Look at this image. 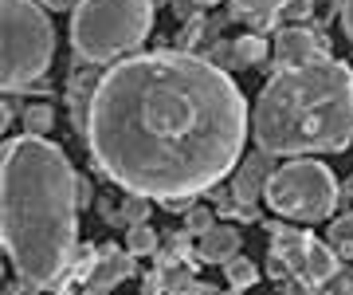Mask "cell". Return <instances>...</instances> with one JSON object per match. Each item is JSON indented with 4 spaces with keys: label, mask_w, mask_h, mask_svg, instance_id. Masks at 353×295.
<instances>
[{
    "label": "cell",
    "mask_w": 353,
    "mask_h": 295,
    "mask_svg": "<svg viewBox=\"0 0 353 295\" xmlns=\"http://www.w3.org/2000/svg\"><path fill=\"white\" fill-rule=\"evenodd\" d=\"M150 205H153V197L126 193V201H122V220H126V229H134V225H145V217H150Z\"/></svg>",
    "instance_id": "ac0fdd59"
},
{
    "label": "cell",
    "mask_w": 353,
    "mask_h": 295,
    "mask_svg": "<svg viewBox=\"0 0 353 295\" xmlns=\"http://www.w3.org/2000/svg\"><path fill=\"white\" fill-rule=\"evenodd\" d=\"M196 8H212V4H220V0H192Z\"/></svg>",
    "instance_id": "d6a6232c"
},
{
    "label": "cell",
    "mask_w": 353,
    "mask_h": 295,
    "mask_svg": "<svg viewBox=\"0 0 353 295\" xmlns=\"http://www.w3.org/2000/svg\"><path fill=\"white\" fill-rule=\"evenodd\" d=\"M83 295H106V292H99V287H87V292H83Z\"/></svg>",
    "instance_id": "d590c367"
},
{
    "label": "cell",
    "mask_w": 353,
    "mask_h": 295,
    "mask_svg": "<svg viewBox=\"0 0 353 295\" xmlns=\"http://www.w3.org/2000/svg\"><path fill=\"white\" fill-rule=\"evenodd\" d=\"M165 295H196L192 287H181V292H165Z\"/></svg>",
    "instance_id": "836d02e7"
},
{
    "label": "cell",
    "mask_w": 353,
    "mask_h": 295,
    "mask_svg": "<svg viewBox=\"0 0 353 295\" xmlns=\"http://www.w3.org/2000/svg\"><path fill=\"white\" fill-rule=\"evenodd\" d=\"M161 292H169V283H165L161 268H153L150 276H145V283H141V295H161Z\"/></svg>",
    "instance_id": "cb8c5ba5"
},
{
    "label": "cell",
    "mask_w": 353,
    "mask_h": 295,
    "mask_svg": "<svg viewBox=\"0 0 353 295\" xmlns=\"http://www.w3.org/2000/svg\"><path fill=\"white\" fill-rule=\"evenodd\" d=\"M165 283H169V292H181V287H192V272H196V264H165Z\"/></svg>",
    "instance_id": "ffe728a7"
},
{
    "label": "cell",
    "mask_w": 353,
    "mask_h": 295,
    "mask_svg": "<svg viewBox=\"0 0 353 295\" xmlns=\"http://www.w3.org/2000/svg\"><path fill=\"white\" fill-rule=\"evenodd\" d=\"M310 295H353V276H334L322 287H310Z\"/></svg>",
    "instance_id": "7402d4cb"
},
{
    "label": "cell",
    "mask_w": 353,
    "mask_h": 295,
    "mask_svg": "<svg viewBox=\"0 0 353 295\" xmlns=\"http://www.w3.org/2000/svg\"><path fill=\"white\" fill-rule=\"evenodd\" d=\"M224 276H228V283L240 287V292H248V287L259 283V268H255V260H248V256H232L224 264Z\"/></svg>",
    "instance_id": "2e32d148"
},
{
    "label": "cell",
    "mask_w": 353,
    "mask_h": 295,
    "mask_svg": "<svg viewBox=\"0 0 353 295\" xmlns=\"http://www.w3.org/2000/svg\"><path fill=\"white\" fill-rule=\"evenodd\" d=\"M192 8H196L192 0H173V12L181 16V20H189V16H192Z\"/></svg>",
    "instance_id": "f546056e"
},
{
    "label": "cell",
    "mask_w": 353,
    "mask_h": 295,
    "mask_svg": "<svg viewBox=\"0 0 353 295\" xmlns=\"http://www.w3.org/2000/svg\"><path fill=\"white\" fill-rule=\"evenodd\" d=\"M271 173H275V162H271V154H252L243 158L240 169H236V178H232V201H243V205H255L259 197L267 193V181H271Z\"/></svg>",
    "instance_id": "52a82bcc"
},
{
    "label": "cell",
    "mask_w": 353,
    "mask_h": 295,
    "mask_svg": "<svg viewBox=\"0 0 353 295\" xmlns=\"http://www.w3.org/2000/svg\"><path fill=\"white\" fill-rule=\"evenodd\" d=\"M338 181L330 173V166L314 162V158H294L287 166H275L271 181H267L263 201L275 209L279 217L299 220V225H314L326 220L338 209Z\"/></svg>",
    "instance_id": "8992f818"
},
{
    "label": "cell",
    "mask_w": 353,
    "mask_h": 295,
    "mask_svg": "<svg viewBox=\"0 0 353 295\" xmlns=\"http://www.w3.org/2000/svg\"><path fill=\"white\" fill-rule=\"evenodd\" d=\"M240 229H232V225H212V229L201 236V260L204 264H228L232 256H240Z\"/></svg>",
    "instance_id": "8fae6325"
},
{
    "label": "cell",
    "mask_w": 353,
    "mask_h": 295,
    "mask_svg": "<svg viewBox=\"0 0 353 295\" xmlns=\"http://www.w3.org/2000/svg\"><path fill=\"white\" fill-rule=\"evenodd\" d=\"M326 244L338 252V256L353 260V209H345L341 217L330 220V232H326Z\"/></svg>",
    "instance_id": "4fadbf2b"
},
{
    "label": "cell",
    "mask_w": 353,
    "mask_h": 295,
    "mask_svg": "<svg viewBox=\"0 0 353 295\" xmlns=\"http://www.w3.org/2000/svg\"><path fill=\"white\" fill-rule=\"evenodd\" d=\"M0 28H4V64L0 83L4 91H28L36 79L48 75L55 55V28L39 0H0Z\"/></svg>",
    "instance_id": "5b68a950"
},
{
    "label": "cell",
    "mask_w": 353,
    "mask_h": 295,
    "mask_svg": "<svg viewBox=\"0 0 353 295\" xmlns=\"http://www.w3.org/2000/svg\"><path fill=\"white\" fill-rule=\"evenodd\" d=\"M341 28H345V36L353 39V0H341Z\"/></svg>",
    "instance_id": "83f0119b"
},
{
    "label": "cell",
    "mask_w": 353,
    "mask_h": 295,
    "mask_svg": "<svg viewBox=\"0 0 353 295\" xmlns=\"http://www.w3.org/2000/svg\"><path fill=\"white\" fill-rule=\"evenodd\" d=\"M318 52H326V39L314 36L310 28L303 24H294V28H283L275 39V55H279V64H287V67H303V64H314Z\"/></svg>",
    "instance_id": "ba28073f"
},
{
    "label": "cell",
    "mask_w": 353,
    "mask_h": 295,
    "mask_svg": "<svg viewBox=\"0 0 353 295\" xmlns=\"http://www.w3.org/2000/svg\"><path fill=\"white\" fill-rule=\"evenodd\" d=\"M232 52H236V67H259L271 48H267V39L259 32H248V36H240L232 44Z\"/></svg>",
    "instance_id": "5bb4252c"
},
{
    "label": "cell",
    "mask_w": 353,
    "mask_h": 295,
    "mask_svg": "<svg viewBox=\"0 0 353 295\" xmlns=\"http://www.w3.org/2000/svg\"><path fill=\"white\" fill-rule=\"evenodd\" d=\"M102 71H79L67 83V106H71V122L79 134H87V118H90V103H94V91H99Z\"/></svg>",
    "instance_id": "30bf717a"
},
{
    "label": "cell",
    "mask_w": 353,
    "mask_h": 295,
    "mask_svg": "<svg viewBox=\"0 0 353 295\" xmlns=\"http://www.w3.org/2000/svg\"><path fill=\"white\" fill-rule=\"evenodd\" d=\"M0 240L20 280L59 287L79 248V173L55 142L16 134L0 166Z\"/></svg>",
    "instance_id": "7a4b0ae2"
},
{
    "label": "cell",
    "mask_w": 353,
    "mask_h": 295,
    "mask_svg": "<svg viewBox=\"0 0 353 295\" xmlns=\"http://www.w3.org/2000/svg\"><path fill=\"white\" fill-rule=\"evenodd\" d=\"M220 295H243L240 287H228V292H220Z\"/></svg>",
    "instance_id": "e575fe53"
},
{
    "label": "cell",
    "mask_w": 353,
    "mask_h": 295,
    "mask_svg": "<svg viewBox=\"0 0 353 295\" xmlns=\"http://www.w3.org/2000/svg\"><path fill=\"white\" fill-rule=\"evenodd\" d=\"M252 134L271 158L345 150L353 142V71L338 59L283 67L255 99Z\"/></svg>",
    "instance_id": "3957f363"
},
{
    "label": "cell",
    "mask_w": 353,
    "mask_h": 295,
    "mask_svg": "<svg viewBox=\"0 0 353 295\" xmlns=\"http://www.w3.org/2000/svg\"><path fill=\"white\" fill-rule=\"evenodd\" d=\"M338 276V252L330 248V244H310L306 248V260H303V272L294 276V280H303L306 287H322Z\"/></svg>",
    "instance_id": "7c38bea8"
},
{
    "label": "cell",
    "mask_w": 353,
    "mask_h": 295,
    "mask_svg": "<svg viewBox=\"0 0 353 295\" xmlns=\"http://www.w3.org/2000/svg\"><path fill=\"white\" fill-rule=\"evenodd\" d=\"M126 248L134 256H153L161 248V240H157V232L150 225H134V229H126Z\"/></svg>",
    "instance_id": "e0dca14e"
},
{
    "label": "cell",
    "mask_w": 353,
    "mask_h": 295,
    "mask_svg": "<svg viewBox=\"0 0 353 295\" xmlns=\"http://www.w3.org/2000/svg\"><path fill=\"white\" fill-rule=\"evenodd\" d=\"M153 4H161V0H153Z\"/></svg>",
    "instance_id": "8d00e7d4"
},
{
    "label": "cell",
    "mask_w": 353,
    "mask_h": 295,
    "mask_svg": "<svg viewBox=\"0 0 353 295\" xmlns=\"http://www.w3.org/2000/svg\"><path fill=\"white\" fill-rule=\"evenodd\" d=\"M130 276H134V252L130 248H118V244H102V256H99V264H94L87 283L99 287V292H110V287H118Z\"/></svg>",
    "instance_id": "9c48e42d"
},
{
    "label": "cell",
    "mask_w": 353,
    "mask_h": 295,
    "mask_svg": "<svg viewBox=\"0 0 353 295\" xmlns=\"http://www.w3.org/2000/svg\"><path fill=\"white\" fill-rule=\"evenodd\" d=\"M20 126H24V134H48L51 126H55V111H51V103H28L24 111H20Z\"/></svg>",
    "instance_id": "9a60e30c"
},
{
    "label": "cell",
    "mask_w": 353,
    "mask_h": 295,
    "mask_svg": "<svg viewBox=\"0 0 353 295\" xmlns=\"http://www.w3.org/2000/svg\"><path fill=\"white\" fill-rule=\"evenodd\" d=\"M208 64H216V67H236V52H232V44H216L212 52H208Z\"/></svg>",
    "instance_id": "603a6c76"
},
{
    "label": "cell",
    "mask_w": 353,
    "mask_h": 295,
    "mask_svg": "<svg viewBox=\"0 0 353 295\" xmlns=\"http://www.w3.org/2000/svg\"><path fill=\"white\" fill-rule=\"evenodd\" d=\"M36 292H39L36 283H28V280L16 276V283H8V292H4V295H36Z\"/></svg>",
    "instance_id": "4316f807"
},
{
    "label": "cell",
    "mask_w": 353,
    "mask_h": 295,
    "mask_svg": "<svg viewBox=\"0 0 353 295\" xmlns=\"http://www.w3.org/2000/svg\"><path fill=\"white\" fill-rule=\"evenodd\" d=\"M39 4H43V8H51V12H75L83 0H39Z\"/></svg>",
    "instance_id": "d4e9b609"
},
{
    "label": "cell",
    "mask_w": 353,
    "mask_h": 295,
    "mask_svg": "<svg viewBox=\"0 0 353 295\" xmlns=\"http://www.w3.org/2000/svg\"><path fill=\"white\" fill-rule=\"evenodd\" d=\"M314 12V0H279L275 8V20H283V24H299V20H306V16Z\"/></svg>",
    "instance_id": "d6986e66"
},
{
    "label": "cell",
    "mask_w": 353,
    "mask_h": 295,
    "mask_svg": "<svg viewBox=\"0 0 353 295\" xmlns=\"http://www.w3.org/2000/svg\"><path fill=\"white\" fill-rule=\"evenodd\" d=\"M79 205H83V209L94 205V185H90L87 178H79Z\"/></svg>",
    "instance_id": "484cf974"
},
{
    "label": "cell",
    "mask_w": 353,
    "mask_h": 295,
    "mask_svg": "<svg viewBox=\"0 0 353 295\" xmlns=\"http://www.w3.org/2000/svg\"><path fill=\"white\" fill-rule=\"evenodd\" d=\"M341 197H353V178H345V185H341Z\"/></svg>",
    "instance_id": "1f68e13d"
},
{
    "label": "cell",
    "mask_w": 353,
    "mask_h": 295,
    "mask_svg": "<svg viewBox=\"0 0 353 295\" xmlns=\"http://www.w3.org/2000/svg\"><path fill=\"white\" fill-rule=\"evenodd\" d=\"M153 0H83L71 12V48L83 64H114L145 44Z\"/></svg>",
    "instance_id": "277c9868"
},
{
    "label": "cell",
    "mask_w": 353,
    "mask_h": 295,
    "mask_svg": "<svg viewBox=\"0 0 353 295\" xmlns=\"http://www.w3.org/2000/svg\"><path fill=\"white\" fill-rule=\"evenodd\" d=\"M212 225H216V213H212V209H189V213H185V229H189L192 236H204Z\"/></svg>",
    "instance_id": "44dd1931"
},
{
    "label": "cell",
    "mask_w": 353,
    "mask_h": 295,
    "mask_svg": "<svg viewBox=\"0 0 353 295\" xmlns=\"http://www.w3.org/2000/svg\"><path fill=\"white\" fill-rule=\"evenodd\" d=\"M161 209H173V213H189L192 197H173V201H161Z\"/></svg>",
    "instance_id": "f1b7e54d"
},
{
    "label": "cell",
    "mask_w": 353,
    "mask_h": 295,
    "mask_svg": "<svg viewBox=\"0 0 353 295\" xmlns=\"http://www.w3.org/2000/svg\"><path fill=\"white\" fill-rule=\"evenodd\" d=\"M192 292H196V295H220L212 283H192Z\"/></svg>",
    "instance_id": "4dcf8cb0"
},
{
    "label": "cell",
    "mask_w": 353,
    "mask_h": 295,
    "mask_svg": "<svg viewBox=\"0 0 353 295\" xmlns=\"http://www.w3.org/2000/svg\"><path fill=\"white\" fill-rule=\"evenodd\" d=\"M248 130V103L224 67L189 52H145L102 71L83 138L118 189L173 201L220 185Z\"/></svg>",
    "instance_id": "6da1fadb"
}]
</instances>
